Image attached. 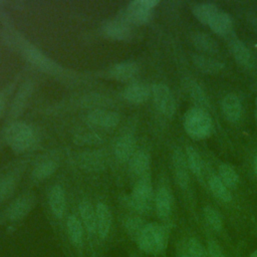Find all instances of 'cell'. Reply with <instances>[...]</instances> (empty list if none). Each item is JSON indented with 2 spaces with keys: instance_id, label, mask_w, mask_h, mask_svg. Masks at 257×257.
<instances>
[{
  "instance_id": "1",
  "label": "cell",
  "mask_w": 257,
  "mask_h": 257,
  "mask_svg": "<svg viewBox=\"0 0 257 257\" xmlns=\"http://www.w3.org/2000/svg\"><path fill=\"white\" fill-rule=\"evenodd\" d=\"M184 127L191 138L202 140L211 135L213 120L204 108L192 107L185 114Z\"/></svg>"
},
{
  "instance_id": "2",
  "label": "cell",
  "mask_w": 257,
  "mask_h": 257,
  "mask_svg": "<svg viewBox=\"0 0 257 257\" xmlns=\"http://www.w3.org/2000/svg\"><path fill=\"white\" fill-rule=\"evenodd\" d=\"M168 240L167 229L157 223L146 224L137 239L140 248L149 254H158L166 246Z\"/></svg>"
},
{
  "instance_id": "3",
  "label": "cell",
  "mask_w": 257,
  "mask_h": 257,
  "mask_svg": "<svg viewBox=\"0 0 257 257\" xmlns=\"http://www.w3.org/2000/svg\"><path fill=\"white\" fill-rule=\"evenodd\" d=\"M6 143L16 152L28 150L35 141V135L32 127L24 122H13L5 132Z\"/></svg>"
},
{
  "instance_id": "4",
  "label": "cell",
  "mask_w": 257,
  "mask_h": 257,
  "mask_svg": "<svg viewBox=\"0 0 257 257\" xmlns=\"http://www.w3.org/2000/svg\"><path fill=\"white\" fill-rule=\"evenodd\" d=\"M153 198V187L150 175L139 178L131 196L128 197V205L138 212L146 213L149 211Z\"/></svg>"
},
{
  "instance_id": "5",
  "label": "cell",
  "mask_w": 257,
  "mask_h": 257,
  "mask_svg": "<svg viewBox=\"0 0 257 257\" xmlns=\"http://www.w3.org/2000/svg\"><path fill=\"white\" fill-rule=\"evenodd\" d=\"M158 4V0H134L128 3L122 19L130 24H146L151 20L153 10Z\"/></svg>"
},
{
  "instance_id": "6",
  "label": "cell",
  "mask_w": 257,
  "mask_h": 257,
  "mask_svg": "<svg viewBox=\"0 0 257 257\" xmlns=\"http://www.w3.org/2000/svg\"><path fill=\"white\" fill-rule=\"evenodd\" d=\"M152 95L157 108L166 116H173L176 110V101L171 89L164 83L152 85Z\"/></svg>"
},
{
  "instance_id": "7",
  "label": "cell",
  "mask_w": 257,
  "mask_h": 257,
  "mask_svg": "<svg viewBox=\"0 0 257 257\" xmlns=\"http://www.w3.org/2000/svg\"><path fill=\"white\" fill-rule=\"evenodd\" d=\"M35 198L31 194H24L15 199L7 210V216L10 220H19L24 218L34 207Z\"/></svg>"
},
{
  "instance_id": "8",
  "label": "cell",
  "mask_w": 257,
  "mask_h": 257,
  "mask_svg": "<svg viewBox=\"0 0 257 257\" xmlns=\"http://www.w3.org/2000/svg\"><path fill=\"white\" fill-rule=\"evenodd\" d=\"M87 121L94 126L110 128L118 124L119 115L111 110L94 109L88 113Z\"/></svg>"
},
{
  "instance_id": "9",
  "label": "cell",
  "mask_w": 257,
  "mask_h": 257,
  "mask_svg": "<svg viewBox=\"0 0 257 257\" xmlns=\"http://www.w3.org/2000/svg\"><path fill=\"white\" fill-rule=\"evenodd\" d=\"M174 174L177 183L181 188H187L189 185V173H188V163L185 154L182 150L177 149L173 153L172 157Z\"/></svg>"
},
{
  "instance_id": "10",
  "label": "cell",
  "mask_w": 257,
  "mask_h": 257,
  "mask_svg": "<svg viewBox=\"0 0 257 257\" xmlns=\"http://www.w3.org/2000/svg\"><path fill=\"white\" fill-rule=\"evenodd\" d=\"M151 94L152 87L144 82H133L122 92L123 97L132 103H143L148 100Z\"/></svg>"
},
{
  "instance_id": "11",
  "label": "cell",
  "mask_w": 257,
  "mask_h": 257,
  "mask_svg": "<svg viewBox=\"0 0 257 257\" xmlns=\"http://www.w3.org/2000/svg\"><path fill=\"white\" fill-rule=\"evenodd\" d=\"M103 33L115 40H126L132 35V28L128 22L120 18L107 22L103 26Z\"/></svg>"
},
{
  "instance_id": "12",
  "label": "cell",
  "mask_w": 257,
  "mask_h": 257,
  "mask_svg": "<svg viewBox=\"0 0 257 257\" xmlns=\"http://www.w3.org/2000/svg\"><path fill=\"white\" fill-rule=\"evenodd\" d=\"M138 73L139 65L134 61H122L116 63L109 70L110 76L119 81H127L134 79Z\"/></svg>"
},
{
  "instance_id": "13",
  "label": "cell",
  "mask_w": 257,
  "mask_h": 257,
  "mask_svg": "<svg viewBox=\"0 0 257 257\" xmlns=\"http://www.w3.org/2000/svg\"><path fill=\"white\" fill-rule=\"evenodd\" d=\"M150 165V156L144 151H137L128 161V167L132 174L139 178L149 175Z\"/></svg>"
},
{
  "instance_id": "14",
  "label": "cell",
  "mask_w": 257,
  "mask_h": 257,
  "mask_svg": "<svg viewBox=\"0 0 257 257\" xmlns=\"http://www.w3.org/2000/svg\"><path fill=\"white\" fill-rule=\"evenodd\" d=\"M221 107L222 111L225 115V117L230 121H237L240 118L241 111H242V105L237 97V95L233 93L226 94L222 101H221Z\"/></svg>"
},
{
  "instance_id": "15",
  "label": "cell",
  "mask_w": 257,
  "mask_h": 257,
  "mask_svg": "<svg viewBox=\"0 0 257 257\" xmlns=\"http://www.w3.org/2000/svg\"><path fill=\"white\" fill-rule=\"evenodd\" d=\"M116 158L120 162H128L136 153V140L132 135H124L120 137L114 147Z\"/></svg>"
},
{
  "instance_id": "16",
  "label": "cell",
  "mask_w": 257,
  "mask_h": 257,
  "mask_svg": "<svg viewBox=\"0 0 257 257\" xmlns=\"http://www.w3.org/2000/svg\"><path fill=\"white\" fill-rule=\"evenodd\" d=\"M192 61L199 70L208 74L218 73L224 68L223 62L202 54H192Z\"/></svg>"
},
{
  "instance_id": "17",
  "label": "cell",
  "mask_w": 257,
  "mask_h": 257,
  "mask_svg": "<svg viewBox=\"0 0 257 257\" xmlns=\"http://www.w3.org/2000/svg\"><path fill=\"white\" fill-rule=\"evenodd\" d=\"M96 212V232L100 238H105L111 226V214L108 207L103 203H98L95 208Z\"/></svg>"
},
{
  "instance_id": "18",
  "label": "cell",
  "mask_w": 257,
  "mask_h": 257,
  "mask_svg": "<svg viewBox=\"0 0 257 257\" xmlns=\"http://www.w3.org/2000/svg\"><path fill=\"white\" fill-rule=\"evenodd\" d=\"M229 49L235 60L245 66L252 64V54L247 46L238 38H231L229 40Z\"/></svg>"
},
{
  "instance_id": "19",
  "label": "cell",
  "mask_w": 257,
  "mask_h": 257,
  "mask_svg": "<svg viewBox=\"0 0 257 257\" xmlns=\"http://www.w3.org/2000/svg\"><path fill=\"white\" fill-rule=\"evenodd\" d=\"M48 202L52 213L61 218L65 211V194L61 186L56 185L51 188L48 195Z\"/></svg>"
},
{
  "instance_id": "20",
  "label": "cell",
  "mask_w": 257,
  "mask_h": 257,
  "mask_svg": "<svg viewBox=\"0 0 257 257\" xmlns=\"http://www.w3.org/2000/svg\"><path fill=\"white\" fill-rule=\"evenodd\" d=\"M156 211L160 218H167L172 212L173 198L170 191L166 188H161L158 190L156 198Z\"/></svg>"
},
{
  "instance_id": "21",
  "label": "cell",
  "mask_w": 257,
  "mask_h": 257,
  "mask_svg": "<svg viewBox=\"0 0 257 257\" xmlns=\"http://www.w3.org/2000/svg\"><path fill=\"white\" fill-rule=\"evenodd\" d=\"M210 28L219 35H227L232 28V19L230 15L224 11H219L208 24Z\"/></svg>"
},
{
  "instance_id": "22",
  "label": "cell",
  "mask_w": 257,
  "mask_h": 257,
  "mask_svg": "<svg viewBox=\"0 0 257 257\" xmlns=\"http://www.w3.org/2000/svg\"><path fill=\"white\" fill-rule=\"evenodd\" d=\"M192 42L194 46L200 51H203L206 53H216L219 51V44L217 43V41L206 33H203V32L195 33L192 36Z\"/></svg>"
},
{
  "instance_id": "23",
  "label": "cell",
  "mask_w": 257,
  "mask_h": 257,
  "mask_svg": "<svg viewBox=\"0 0 257 257\" xmlns=\"http://www.w3.org/2000/svg\"><path fill=\"white\" fill-rule=\"evenodd\" d=\"M220 11L219 7L213 3H200L192 8L194 16L203 24L208 25L212 18Z\"/></svg>"
},
{
  "instance_id": "24",
  "label": "cell",
  "mask_w": 257,
  "mask_h": 257,
  "mask_svg": "<svg viewBox=\"0 0 257 257\" xmlns=\"http://www.w3.org/2000/svg\"><path fill=\"white\" fill-rule=\"evenodd\" d=\"M79 212L82 222L89 233L96 232V212L88 201H82L79 204Z\"/></svg>"
},
{
  "instance_id": "25",
  "label": "cell",
  "mask_w": 257,
  "mask_h": 257,
  "mask_svg": "<svg viewBox=\"0 0 257 257\" xmlns=\"http://www.w3.org/2000/svg\"><path fill=\"white\" fill-rule=\"evenodd\" d=\"M66 225H67V232L71 242L75 246H80L82 244V237H83L81 223L75 216L71 215L68 217Z\"/></svg>"
},
{
  "instance_id": "26",
  "label": "cell",
  "mask_w": 257,
  "mask_h": 257,
  "mask_svg": "<svg viewBox=\"0 0 257 257\" xmlns=\"http://www.w3.org/2000/svg\"><path fill=\"white\" fill-rule=\"evenodd\" d=\"M219 178L227 188H234L239 182V176L235 169L228 165L222 164L219 167Z\"/></svg>"
},
{
  "instance_id": "27",
  "label": "cell",
  "mask_w": 257,
  "mask_h": 257,
  "mask_svg": "<svg viewBox=\"0 0 257 257\" xmlns=\"http://www.w3.org/2000/svg\"><path fill=\"white\" fill-rule=\"evenodd\" d=\"M209 187L212 193L224 202H229L231 200V194L225 184L221 181L218 176H212L209 180Z\"/></svg>"
},
{
  "instance_id": "28",
  "label": "cell",
  "mask_w": 257,
  "mask_h": 257,
  "mask_svg": "<svg viewBox=\"0 0 257 257\" xmlns=\"http://www.w3.org/2000/svg\"><path fill=\"white\" fill-rule=\"evenodd\" d=\"M186 159H187L188 167L192 171V173L197 177L202 176L203 163L200 155L193 147L186 148Z\"/></svg>"
},
{
  "instance_id": "29",
  "label": "cell",
  "mask_w": 257,
  "mask_h": 257,
  "mask_svg": "<svg viewBox=\"0 0 257 257\" xmlns=\"http://www.w3.org/2000/svg\"><path fill=\"white\" fill-rule=\"evenodd\" d=\"M27 58L37 65L38 67L42 68L43 70H54L55 64H53L48 58L45 57L42 53H40L38 50L30 49L27 51Z\"/></svg>"
},
{
  "instance_id": "30",
  "label": "cell",
  "mask_w": 257,
  "mask_h": 257,
  "mask_svg": "<svg viewBox=\"0 0 257 257\" xmlns=\"http://www.w3.org/2000/svg\"><path fill=\"white\" fill-rule=\"evenodd\" d=\"M57 169V165L53 161H46L37 165L32 172V176L36 180H43L51 176Z\"/></svg>"
},
{
  "instance_id": "31",
  "label": "cell",
  "mask_w": 257,
  "mask_h": 257,
  "mask_svg": "<svg viewBox=\"0 0 257 257\" xmlns=\"http://www.w3.org/2000/svg\"><path fill=\"white\" fill-rule=\"evenodd\" d=\"M204 216H205L206 222L209 224L211 228H213L216 231H219L222 229V226H223L222 218L218 213V211H216L214 208L209 206L206 207L204 209Z\"/></svg>"
},
{
  "instance_id": "32",
  "label": "cell",
  "mask_w": 257,
  "mask_h": 257,
  "mask_svg": "<svg viewBox=\"0 0 257 257\" xmlns=\"http://www.w3.org/2000/svg\"><path fill=\"white\" fill-rule=\"evenodd\" d=\"M124 226H125L127 232L132 236H134L138 239L146 225L144 224V221L142 219H140L139 217H131V218L126 219Z\"/></svg>"
},
{
  "instance_id": "33",
  "label": "cell",
  "mask_w": 257,
  "mask_h": 257,
  "mask_svg": "<svg viewBox=\"0 0 257 257\" xmlns=\"http://www.w3.org/2000/svg\"><path fill=\"white\" fill-rule=\"evenodd\" d=\"M189 90H190V93H191L192 97L196 100V102H198L201 105V108L208 105V100H207L206 94L203 91V89L197 83L192 82L189 85Z\"/></svg>"
},
{
  "instance_id": "34",
  "label": "cell",
  "mask_w": 257,
  "mask_h": 257,
  "mask_svg": "<svg viewBox=\"0 0 257 257\" xmlns=\"http://www.w3.org/2000/svg\"><path fill=\"white\" fill-rule=\"evenodd\" d=\"M15 188V181L13 178L7 177L0 181V201L10 197Z\"/></svg>"
},
{
  "instance_id": "35",
  "label": "cell",
  "mask_w": 257,
  "mask_h": 257,
  "mask_svg": "<svg viewBox=\"0 0 257 257\" xmlns=\"http://www.w3.org/2000/svg\"><path fill=\"white\" fill-rule=\"evenodd\" d=\"M188 249H189L190 257H207V254H206V251H205L204 247L196 239H191L189 241Z\"/></svg>"
},
{
  "instance_id": "36",
  "label": "cell",
  "mask_w": 257,
  "mask_h": 257,
  "mask_svg": "<svg viewBox=\"0 0 257 257\" xmlns=\"http://www.w3.org/2000/svg\"><path fill=\"white\" fill-rule=\"evenodd\" d=\"M84 166H87L89 169H96L99 168L102 159L100 156H96L95 154H90L88 156H83V158L80 160Z\"/></svg>"
},
{
  "instance_id": "37",
  "label": "cell",
  "mask_w": 257,
  "mask_h": 257,
  "mask_svg": "<svg viewBox=\"0 0 257 257\" xmlns=\"http://www.w3.org/2000/svg\"><path fill=\"white\" fill-rule=\"evenodd\" d=\"M210 257H225L220 246L215 241H210L208 244Z\"/></svg>"
},
{
  "instance_id": "38",
  "label": "cell",
  "mask_w": 257,
  "mask_h": 257,
  "mask_svg": "<svg viewBox=\"0 0 257 257\" xmlns=\"http://www.w3.org/2000/svg\"><path fill=\"white\" fill-rule=\"evenodd\" d=\"M79 138H81V139H83V141L81 142V143H84V144H94V143H96V142H98L97 140H94V139H96L97 137H92L91 138V135H84L83 137H79Z\"/></svg>"
},
{
  "instance_id": "39",
  "label": "cell",
  "mask_w": 257,
  "mask_h": 257,
  "mask_svg": "<svg viewBox=\"0 0 257 257\" xmlns=\"http://www.w3.org/2000/svg\"><path fill=\"white\" fill-rule=\"evenodd\" d=\"M254 171H255V173L257 175V156H256L255 161H254Z\"/></svg>"
},
{
  "instance_id": "40",
  "label": "cell",
  "mask_w": 257,
  "mask_h": 257,
  "mask_svg": "<svg viewBox=\"0 0 257 257\" xmlns=\"http://www.w3.org/2000/svg\"><path fill=\"white\" fill-rule=\"evenodd\" d=\"M255 117H256V120H257V98L255 100Z\"/></svg>"
},
{
  "instance_id": "41",
  "label": "cell",
  "mask_w": 257,
  "mask_h": 257,
  "mask_svg": "<svg viewBox=\"0 0 257 257\" xmlns=\"http://www.w3.org/2000/svg\"><path fill=\"white\" fill-rule=\"evenodd\" d=\"M250 257H257V250H255V251L250 255Z\"/></svg>"
},
{
  "instance_id": "42",
  "label": "cell",
  "mask_w": 257,
  "mask_h": 257,
  "mask_svg": "<svg viewBox=\"0 0 257 257\" xmlns=\"http://www.w3.org/2000/svg\"><path fill=\"white\" fill-rule=\"evenodd\" d=\"M0 106H1V99H0Z\"/></svg>"
},
{
  "instance_id": "43",
  "label": "cell",
  "mask_w": 257,
  "mask_h": 257,
  "mask_svg": "<svg viewBox=\"0 0 257 257\" xmlns=\"http://www.w3.org/2000/svg\"><path fill=\"white\" fill-rule=\"evenodd\" d=\"M183 257H189V256H183Z\"/></svg>"
}]
</instances>
